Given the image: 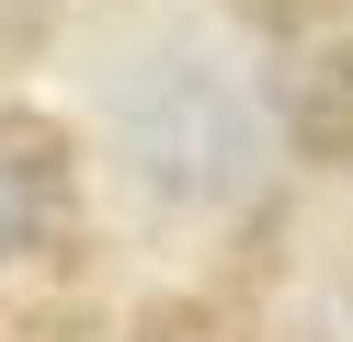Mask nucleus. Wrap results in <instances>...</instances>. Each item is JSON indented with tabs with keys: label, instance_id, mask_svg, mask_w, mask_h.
Masks as SVG:
<instances>
[{
	"label": "nucleus",
	"instance_id": "f257e3e1",
	"mask_svg": "<svg viewBox=\"0 0 353 342\" xmlns=\"http://www.w3.org/2000/svg\"><path fill=\"white\" fill-rule=\"evenodd\" d=\"M69 205V137L46 114H0V263L34 251Z\"/></svg>",
	"mask_w": 353,
	"mask_h": 342
},
{
	"label": "nucleus",
	"instance_id": "f03ea898",
	"mask_svg": "<svg viewBox=\"0 0 353 342\" xmlns=\"http://www.w3.org/2000/svg\"><path fill=\"white\" fill-rule=\"evenodd\" d=\"M285 126H296V149H307V160H353V35L330 46L319 68H296Z\"/></svg>",
	"mask_w": 353,
	"mask_h": 342
},
{
	"label": "nucleus",
	"instance_id": "7ed1b4c3",
	"mask_svg": "<svg viewBox=\"0 0 353 342\" xmlns=\"http://www.w3.org/2000/svg\"><path fill=\"white\" fill-rule=\"evenodd\" d=\"M137 342H205V331H183V319H171V331H137Z\"/></svg>",
	"mask_w": 353,
	"mask_h": 342
}]
</instances>
